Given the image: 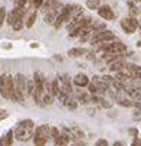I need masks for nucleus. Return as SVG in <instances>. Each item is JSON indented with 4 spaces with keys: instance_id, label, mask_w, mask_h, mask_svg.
Segmentation results:
<instances>
[{
    "instance_id": "27",
    "label": "nucleus",
    "mask_w": 141,
    "mask_h": 146,
    "mask_svg": "<svg viewBox=\"0 0 141 146\" xmlns=\"http://www.w3.org/2000/svg\"><path fill=\"white\" fill-rule=\"evenodd\" d=\"M36 16H37V15H36V12H33V13H32V15H30V16L28 17V20H26V23H25V25H26L28 28H32V26L35 25V20H36Z\"/></svg>"
},
{
    "instance_id": "26",
    "label": "nucleus",
    "mask_w": 141,
    "mask_h": 146,
    "mask_svg": "<svg viewBox=\"0 0 141 146\" xmlns=\"http://www.w3.org/2000/svg\"><path fill=\"white\" fill-rule=\"evenodd\" d=\"M64 104H65V106H66L69 110H75V109L78 107V103H76L75 100H72V98H68V100H66Z\"/></svg>"
},
{
    "instance_id": "7",
    "label": "nucleus",
    "mask_w": 141,
    "mask_h": 146,
    "mask_svg": "<svg viewBox=\"0 0 141 146\" xmlns=\"http://www.w3.org/2000/svg\"><path fill=\"white\" fill-rule=\"evenodd\" d=\"M101 49L108 52V54H124L127 51V46L121 42H112V44H104L101 46Z\"/></svg>"
},
{
    "instance_id": "8",
    "label": "nucleus",
    "mask_w": 141,
    "mask_h": 146,
    "mask_svg": "<svg viewBox=\"0 0 141 146\" xmlns=\"http://www.w3.org/2000/svg\"><path fill=\"white\" fill-rule=\"evenodd\" d=\"M138 26H140V22L135 17H125V19L121 20V28H123L127 33H134Z\"/></svg>"
},
{
    "instance_id": "16",
    "label": "nucleus",
    "mask_w": 141,
    "mask_h": 146,
    "mask_svg": "<svg viewBox=\"0 0 141 146\" xmlns=\"http://www.w3.org/2000/svg\"><path fill=\"white\" fill-rule=\"evenodd\" d=\"M59 2L60 0H45V3H43V6L40 7L42 9V12L46 15L49 10H52V9H55V7H58L59 6Z\"/></svg>"
},
{
    "instance_id": "15",
    "label": "nucleus",
    "mask_w": 141,
    "mask_h": 146,
    "mask_svg": "<svg viewBox=\"0 0 141 146\" xmlns=\"http://www.w3.org/2000/svg\"><path fill=\"white\" fill-rule=\"evenodd\" d=\"M73 82L78 86V87H88L89 86V80L85 74H78L75 78H73Z\"/></svg>"
},
{
    "instance_id": "18",
    "label": "nucleus",
    "mask_w": 141,
    "mask_h": 146,
    "mask_svg": "<svg viewBox=\"0 0 141 146\" xmlns=\"http://www.w3.org/2000/svg\"><path fill=\"white\" fill-rule=\"evenodd\" d=\"M127 67V64L124 61H117V62H112V64H110V70L114 71V72H121V71H124Z\"/></svg>"
},
{
    "instance_id": "45",
    "label": "nucleus",
    "mask_w": 141,
    "mask_h": 146,
    "mask_svg": "<svg viewBox=\"0 0 141 146\" xmlns=\"http://www.w3.org/2000/svg\"><path fill=\"white\" fill-rule=\"evenodd\" d=\"M114 146H123V143H121V142H115Z\"/></svg>"
},
{
    "instance_id": "22",
    "label": "nucleus",
    "mask_w": 141,
    "mask_h": 146,
    "mask_svg": "<svg viewBox=\"0 0 141 146\" xmlns=\"http://www.w3.org/2000/svg\"><path fill=\"white\" fill-rule=\"evenodd\" d=\"M87 7L94 10V9H99L101 7V0H87Z\"/></svg>"
},
{
    "instance_id": "35",
    "label": "nucleus",
    "mask_w": 141,
    "mask_h": 146,
    "mask_svg": "<svg viewBox=\"0 0 141 146\" xmlns=\"http://www.w3.org/2000/svg\"><path fill=\"white\" fill-rule=\"evenodd\" d=\"M95 146H108V142H107L105 139H99V140L95 143Z\"/></svg>"
},
{
    "instance_id": "31",
    "label": "nucleus",
    "mask_w": 141,
    "mask_h": 146,
    "mask_svg": "<svg viewBox=\"0 0 141 146\" xmlns=\"http://www.w3.org/2000/svg\"><path fill=\"white\" fill-rule=\"evenodd\" d=\"M50 136L53 137V140L56 142L59 137H60V133H59V130L56 129V127H52V130H50Z\"/></svg>"
},
{
    "instance_id": "44",
    "label": "nucleus",
    "mask_w": 141,
    "mask_h": 146,
    "mask_svg": "<svg viewBox=\"0 0 141 146\" xmlns=\"http://www.w3.org/2000/svg\"><path fill=\"white\" fill-rule=\"evenodd\" d=\"M134 80H138V81H141V72H140V74H135V75H134Z\"/></svg>"
},
{
    "instance_id": "43",
    "label": "nucleus",
    "mask_w": 141,
    "mask_h": 146,
    "mask_svg": "<svg viewBox=\"0 0 141 146\" xmlns=\"http://www.w3.org/2000/svg\"><path fill=\"white\" fill-rule=\"evenodd\" d=\"M134 107H137L140 111H141V101H135V106Z\"/></svg>"
},
{
    "instance_id": "32",
    "label": "nucleus",
    "mask_w": 141,
    "mask_h": 146,
    "mask_svg": "<svg viewBox=\"0 0 141 146\" xmlns=\"http://www.w3.org/2000/svg\"><path fill=\"white\" fill-rule=\"evenodd\" d=\"M5 19H6V10H5V7H0V26L3 25Z\"/></svg>"
},
{
    "instance_id": "24",
    "label": "nucleus",
    "mask_w": 141,
    "mask_h": 146,
    "mask_svg": "<svg viewBox=\"0 0 141 146\" xmlns=\"http://www.w3.org/2000/svg\"><path fill=\"white\" fill-rule=\"evenodd\" d=\"M59 93H60V86H59V81H58V80H55V81L52 82V94L56 97Z\"/></svg>"
},
{
    "instance_id": "33",
    "label": "nucleus",
    "mask_w": 141,
    "mask_h": 146,
    "mask_svg": "<svg viewBox=\"0 0 141 146\" xmlns=\"http://www.w3.org/2000/svg\"><path fill=\"white\" fill-rule=\"evenodd\" d=\"M43 3H45V0H33V6H35L36 9L42 7V6H43Z\"/></svg>"
},
{
    "instance_id": "40",
    "label": "nucleus",
    "mask_w": 141,
    "mask_h": 146,
    "mask_svg": "<svg viewBox=\"0 0 141 146\" xmlns=\"http://www.w3.org/2000/svg\"><path fill=\"white\" fill-rule=\"evenodd\" d=\"M0 146H9L7 142H6V137H2V139H0Z\"/></svg>"
},
{
    "instance_id": "2",
    "label": "nucleus",
    "mask_w": 141,
    "mask_h": 146,
    "mask_svg": "<svg viewBox=\"0 0 141 146\" xmlns=\"http://www.w3.org/2000/svg\"><path fill=\"white\" fill-rule=\"evenodd\" d=\"M26 87H28L26 77L23 74H16V77H14V94H16V101L20 104L25 103V96L28 94Z\"/></svg>"
},
{
    "instance_id": "6",
    "label": "nucleus",
    "mask_w": 141,
    "mask_h": 146,
    "mask_svg": "<svg viewBox=\"0 0 141 146\" xmlns=\"http://www.w3.org/2000/svg\"><path fill=\"white\" fill-rule=\"evenodd\" d=\"M25 12H26V9L16 6V9H13V10L7 15V23H9L10 26H13V25H16V23L19 22V20H23V19H25Z\"/></svg>"
},
{
    "instance_id": "21",
    "label": "nucleus",
    "mask_w": 141,
    "mask_h": 146,
    "mask_svg": "<svg viewBox=\"0 0 141 146\" xmlns=\"http://www.w3.org/2000/svg\"><path fill=\"white\" fill-rule=\"evenodd\" d=\"M69 140H71V139H69V137L64 133V135H60V137L55 142V145H56V146H68Z\"/></svg>"
},
{
    "instance_id": "46",
    "label": "nucleus",
    "mask_w": 141,
    "mask_h": 146,
    "mask_svg": "<svg viewBox=\"0 0 141 146\" xmlns=\"http://www.w3.org/2000/svg\"><path fill=\"white\" fill-rule=\"evenodd\" d=\"M138 28H140V31H141V20H140V26H138Z\"/></svg>"
},
{
    "instance_id": "5",
    "label": "nucleus",
    "mask_w": 141,
    "mask_h": 146,
    "mask_svg": "<svg viewBox=\"0 0 141 146\" xmlns=\"http://www.w3.org/2000/svg\"><path fill=\"white\" fill-rule=\"evenodd\" d=\"M82 17V7L79 5H68V16H66V23L71 25L72 22Z\"/></svg>"
},
{
    "instance_id": "34",
    "label": "nucleus",
    "mask_w": 141,
    "mask_h": 146,
    "mask_svg": "<svg viewBox=\"0 0 141 146\" xmlns=\"http://www.w3.org/2000/svg\"><path fill=\"white\" fill-rule=\"evenodd\" d=\"M14 3L17 5V7H25V5L28 3V0H14Z\"/></svg>"
},
{
    "instance_id": "47",
    "label": "nucleus",
    "mask_w": 141,
    "mask_h": 146,
    "mask_svg": "<svg viewBox=\"0 0 141 146\" xmlns=\"http://www.w3.org/2000/svg\"><path fill=\"white\" fill-rule=\"evenodd\" d=\"M140 101H141V98H140Z\"/></svg>"
},
{
    "instance_id": "19",
    "label": "nucleus",
    "mask_w": 141,
    "mask_h": 146,
    "mask_svg": "<svg viewBox=\"0 0 141 146\" xmlns=\"http://www.w3.org/2000/svg\"><path fill=\"white\" fill-rule=\"evenodd\" d=\"M85 54H88V51L84 49V48H72V49H69V52H68V55H69L71 58H78V56H82V55H85Z\"/></svg>"
},
{
    "instance_id": "11",
    "label": "nucleus",
    "mask_w": 141,
    "mask_h": 146,
    "mask_svg": "<svg viewBox=\"0 0 141 146\" xmlns=\"http://www.w3.org/2000/svg\"><path fill=\"white\" fill-rule=\"evenodd\" d=\"M92 82L95 84V87L98 88V94H105V93L108 91V88H110V86L107 84V82H105L102 78L96 77V75L92 78Z\"/></svg>"
},
{
    "instance_id": "9",
    "label": "nucleus",
    "mask_w": 141,
    "mask_h": 146,
    "mask_svg": "<svg viewBox=\"0 0 141 146\" xmlns=\"http://www.w3.org/2000/svg\"><path fill=\"white\" fill-rule=\"evenodd\" d=\"M65 135L73 140V142H81L84 137V130L78 127V126H72V127H65Z\"/></svg>"
},
{
    "instance_id": "41",
    "label": "nucleus",
    "mask_w": 141,
    "mask_h": 146,
    "mask_svg": "<svg viewBox=\"0 0 141 146\" xmlns=\"http://www.w3.org/2000/svg\"><path fill=\"white\" fill-rule=\"evenodd\" d=\"M130 133H131V135H134V139H135V137H137V135H138L137 129H130Z\"/></svg>"
},
{
    "instance_id": "39",
    "label": "nucleus",
    "mask_w": 141,
    "mask_h": 146,
    "mask_svg": "<svg viewBox=\"0 0 141 146\" xmlns=\"http://www.w3.org/2000/svg\"><path fill=\"white\" fill-rule=\"evenodd\" d=\"M132 117H134V120H141V111H140V110H138V111H135Z\"/></svg>"
},
{
    "instance_id": "4",
    "label": "nucleus",
    "mask_w": 141,
    "mask_h": 146,
    "mask_svg": "<svg viewBox=\"0 0 141 146\" xmlns=\"http://www.w3.org/2000/svg\"><path fill=\"white\" fill-rule=\"evenodd\" d=\"M114 39H115V35L111 31H101L91 38V42L92 44H107Z\"/></svg>"
},
{
    "instance_id": "36",
    "label": "nucleus",
    "mask_w": 141,
    "mask_h": 146,
    "mask_svg": "<svg viewBox=\"0 0 141 146\" xmlns=\"http://www.w3.org/2000/svg\"><path fill=\"white\" fill-rule=\"evenodd\" d=\"M7 116H9V113H7L6 110H0V121H2V120H5Z\"/></svg>"
},
{
    "instance_id": "25",
    "label": "nucleus",
    "mask_w": 141,
    "mask_h": 146,
    "mask_svg": "<svg viewBox=\"0 0 141 146\" xmlns=\"http://www.w3.org/2000/svg\"><path fill=\"white\" fill-rule=\"evenodd\" d=\"M42 103H43V106H50V104L53 103V96L52 94H43Z\"/></svg>"
},
{
    "instance_id": "12",
    "label": "nucleus",
    "mask_w": 141,
    "mask_h": 146,
    "mask_svg": "<svg viewBox=\"0 0 141 146\" xmlns=\"http://www.w3.org/2000/svg\"><path fill=\"white\" fill-rule=\"evenodd\" d=\"M98 13H99V16L102 17V19H105V20H114L115 19V13L112 12V9L110 7V6H101L99 9H98Z\"/></svg>"
},
{
    "instance_id": "38",
    "label": "nucleus",
    "mask_w": 141,
    "mask_h": 146,
    "mask_svg": "<svg viewBox=\"0 0 141 146\" xmlns=\"http://www.w3.org/2000/svg\"><path fill=\"white\" fill-rule=\"evenodd\" d=\"M101 106H102V107H111V103H108V101H105L104 98H102V101H101Z\"/></svg>"
},
{
    "instance_id": "10",
    "label": "nucleus",
    "mask_w": 141,
    "mask_h": 146,
    "mask_svg": "<svg viewBox=\"0 0 141 146\" xmlns=\"http://www.w3.org/2000/svg\"><path fill=\"white\" fill-rule=\"evenodd\" d=\"M59 80V82H60V90H62L64 93H66L68 96L72 93V84H71V80H69V77L66 75V74H62V75H59L58 77Z\"/></svg>"
},
{
    "instance_id": "37",
    "label": "nucleus",
    "mask_w": 141,
    "mask_h": 146,
    "mask_svg": "<svg viewBox=\"0 0 141 146\" xmlns=\"http://www.w3.org/2000/svg\"><path fill=\"white\" fill-rule=\"evenodd\" d=\"M131 146H141V139H140V137H135V139L132 140Z\"/></svg>"
},
{
    "instance_id": "17",
    "label": "nucleus",
    "mask_w": 141,
    "mask_h": 146,
    "mask_svg": "<svg viewBox=\"0 0 141 146\" xmlns=\"http://www.w3.org/2000/svg\"><path fill=\"white\" fill-rule=\"evenodd\" d=\"M123 58H124L123 54H108V52L104 54V61L110 62V64H112V62H117V61H123Z\"/></svg>"
},
{
    "instance_id": "20",
    "label": "nucleus",
    "mask_w": 141,
    "mask_h": 146,
    "mask_svg": "<svg viewBox=\"0 0 141 146\" xmlns=\"http://www.w3.org/2000/svg\"><path fill=\"white\" fill-rule=\"evenodd\" d=\"M92 96H89V94H87L85 91H78V100L82 103V104H88L89 101H92V98H91Z\"/></svg>"
},
{
    "instance_id": "30",
    "label": "nucleus",
    "mask_w": 141,
    "mask_h": 146,
    "mask_svg": "<svg viewBox=\"0 0 141 146\" xmlns=\"http://www.w3.org/2000/svg\"><path fill=\"white\" fill-rule=\"evenodd\" d=\"M88 91H89L92 96H98V88L95 87L94 82H89V86H88Z\"/></svg>"
},
{
    "instance_id": "23",
    "label": "nucleus",
    "mask_w": 141,
    "mask_h": 146,
    "mask_svg": "<svg viewBox=\"0 0 141 146\" xmlns=\"http://www.w3.org/2000/svg\"><path fill=\"white\" fill-rule=\"evenodd\" d=\"M26 91H28V96H33V94H35V81H33V80H28Z\"/></svg>"
},
{
    "instance_id": "3",
    "label": "nucleus",
    "mask_w": 141,
    "mask_h": 146,
    "mask_svg": "<svg viewBox=\"0 0 141 146\" xmlns=\"http://www.w3.org/2000/svg\"><path fill=\"white\" fill-rule=\"evenodd\" d=\"M50 130H52V127H49L48 124H42V126L36 127L35 137H33L35 146H45V145H46V142L49 140Z\"/></svg>"
},
{
    "instance_id": "14",
    "label": "nucleus",
    "mask_w": 141,
    "mask_h": 146,
    "mask_svg": "<svg viewBox=\"0 0 141 146\" xmlns=\"http://www.w3.org/2000/svg\"><path fill=\"white\" fill-rule=\"evenodd\" d=\"M0 94L5 98H9V90H7V74L2 75L0 78Z\"/></svg>"
},
{
    "instance_id": "29",
    "label": "nucleus",
    "mask_w": 141,
    "mask_h": 146,
    "mask_svg": "<svg viewBox=\"0 0 141 146\" xmlns=\"http://www.w3.org/2000/svg\"><path fill=\"white\" fill-rule=\"evenodd\" d=\"M13 136H14V132H13V130H9V132L6 133V136H5L9 146H12V143H13Z\"/></svg>"
},
{
    "instance_id": "28",
    "label": "nucleus",
    "mask_w": 141,
    "mask_h": 146,
    "mask_svg": "<svg viewBox=\"0 0 141 146\" xmlns=\"http://www.w3.org/2000/svg\"><path fill=\"white\" fill-rule=\"evenodd\" d=\"M118 104H121V106H124V107H132V106H135V101H131V100H124V98H119V100H118Z\"/></svg>"
},
{
    "instance_id": "13",
    "label": "nucleus",
    "mask_w": 141,
    "mask_h": 146,
    "mask_svg": "<svg viewBox=\"0 0 141 146\" xmlns=\"http://www.w3.org/2000/svg\"><path fill=\"white\" fill-rule=\"evenodd\" d=\"M59 13H60L59 6L55 7V9H52V10H49V12L45 15V23H48V25H55V22H56V19H58Z\"/></svg>"
},
{
    "instance_id": "1",
    "label": "nucleus",
    "mask_w": 141,
    "mask_h": 146,
    "mask_svg": "<svg viewBox=\"0 0 141 146\" xmlns=\"http://www.w3.org/2000/svg\"><path fill=\"white\" fill-rule=\"evenodd\" d=\"M33 132H35V123L30 119H26V120H22L16 126L14 137L20 142H26L33 136Z\"/></svg>"
},
{
    "instance_id": "42",
    "label": "nucleus",
    "mask_w": 141,
    "mask_h": 146,
    "mask_svg": "<svg viewBox=\"0 0 141 146\" xmlns=\"http://www.w3.org/2000/svg\"><path fill=\"white\" fill-rule=\"evenodd\" d=\"M73 146H85V143L81 140V142H73Z\"/></svg>"
}]
</instances>
